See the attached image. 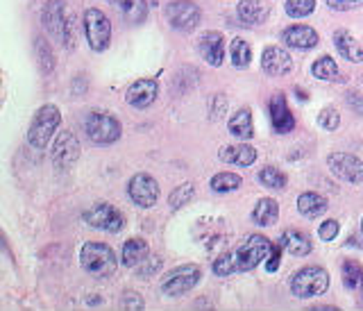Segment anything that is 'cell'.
Masks as SVG:
<instances>
[{"label":"cell","mask_w":363,"mask_h":311,"mask_svg":"<svg viewBox=\"0 0 363 311\" xmlns=\"http://www.w3.org/2000/svg\"><path fill=\"white\" fill-rule=\"evenodd\" d=\"M329 289V275L320 266H306L298 271L291 280V291L295 298H315Z\"/></svg>","instance_id":"cell-6"},{"label":"cell","mask_w":363,"mask_h":311,"mask_svg":"<svg viewBox=\"0 0 363 311\" xmlns=\"http://www.w3.org/2000/svg\"><path fill=\"white\" fill-rule=\"evenodd\" d=\"M157 94H159V84L157 80H136V82L128 89V94H125V100H128V105H132L134 109H147L157 100Z\"/></svg>","instance_id":"cell-14"},{"label":"cell","mask_w":363,"mask_h":311,"mask_svg":"<svg viewBox=\"0 0 363 311\" xmlns=\"http://www.w3.org/2000/svg\"><path fill=\"white\" fill-rule=\"evenodd\" d=\"M166 18L170 23V28H175L179 32H193L200 26L202 11L191 0H173L166 7Z\"/></svg>","instance_id":"cell-9"},{"label":"cell","mask_w":363,"mask_h":311,"mask_svg":"<svg viewBox=\"0 0 363 311\" xmlns=\"http://www.w3.org/2000/svg\"><path fill=\"white\" fill-rule=\"evenodd\" d=\"M315 9V0H286V14L291 18H304Z\"/></svg>","instance_id":"cell-35"},{"label":"cell","mask_w":363,"mask_h":311,"mask_svg":"<svg viewBox=\"0 0 363 311\" xmlns=\"http://www.w3.org/2000/svg\"><path fill=\"white\" fill-rule=\"evenodd\" d=\"M121 7L130 23H141L147 16V0H121Z\"/></svg>","instance_id":"cell-33"},{"label":"cell","mask_w":363,"mask_h":311,"mask_svg":"<svg viewBox=\"0 0 363 311\" xmlns=\"http://www.w3.org/2000/svg\"><path fill=\"white\" fill-rule=\"evenodd\" d=\"M261 66H264V71L268 75L277 77V75L291 73L293 60H291V55L284 48H277V45H268V48L264 50V55H261Z\"/></svg>","instance_id":"cell-16"},{"label":"cell","mask_w":363,"mask_h":311,"mask_svg":"<svg viewBox=\"0 0 363 311\" xmlns=\"http://www.w3.org/2000/svg\"><path fill=\"white\" fill-rule=\"evenodd\" d=\"M277 218H279V204L272 200V198H264V200H259L257 207L252 209V221L257 225H275L277 223Z\"/></svg>","instance_id":"cell-26"},{"label":"cell","mask_w":363,"mask_h":311,"mask_svg":"<svg viewBox=\"0 0 363 311\" xmlns=\"http://www.w3.org/2000/svg\"><path fill=\"white\" fill-rule=\"evenodd\" d=\"M41 21L45 26V32L55 41L64 43L68 50H75L77 45V21L73 11L68 9L66 0H48L41 9Z\"/></svg>","instance_id":"cell-1"},{"label":"cell","mask_w":363,"mask_h":311,"mask_svg":"<svg viewBox=\"0 0 363 311\" xmlns=\"http://www.w3.org/2000/svg\"><path fill=\"white\" fill-rule=\"evenodd\" d=\"M230 60L236 68H245L250 62H252V50H250L247 41L243 39H234L232 48H230Z\"/></svg>","instance_id":"cell-32"},{"label":"cell","mask_w":363,"mask_h":311,"mask_svg":"<svg viewBox=\"0 0 363 311\" xmlns=\"http://www.w3.org/2000/svg\"><path fill=\"white\" fill-rule=\"evenodd\" d=\"M343 284L347 286L350 291H359L363 286V268L361 263L347 259L343 263Z\"/></svg>","instance_id":"cell-29"},{"label":"cell","mask_w":363,"mask_h":311,"mask_svg":"<svg viewBox=\"0 0 363 311\" xmlns=\"http://www.w3.org/2000/svg\"><path fill=\"white\" fill-rule=\"evenodd\" d=\"M318 123H320V128H325L327 132L338 130V125H340V114H338V109H334V107H325V109L320 111V116H318Z\"/></svg>","instance_id":"cell-36"},{"label":"cell","mask_w":363,"mask_h":311,"mask_svg":"<svg viewBox=\"0 0 363 311\" xmlns=\"http://www.w3.org/2000/svg\"><path fill=\"white\" fill-rule=\"evenodd\" d=\"M281 248L293 257H306L311 252V241L306 239L304 232H298V229H286L281 234Z\"/></svg>","instance_id":"cell-22"},{"label":"cell","mask_w":363,"mask_h":311,"mask_svg":"<svg viewBox=\"0 0 363 311\" xmlns=\"http://www.w3.org/2000/svg\"><path fill=\"white\" fill-rule=\"evenodd\" d=\"M281 39L291 48H298V50H309L313 45H318V32L309 26H291L281 32Z\"/></svg>","instance_id":"cell-17"},{"label":"cell","mask_w":363,"mask_h":311,"mask_svg":"<svg viewBox=\"0 0 363 311\" xmlns=\"http://www.w3.org/2000/svg\"><path fill=\"white\" fill-rule=\"evenodd\" d=\"M334 45L338 48V55H343L347 62H363V48L361 43L352 37L347 30H336L334 32Z\"/></svg>","instance_id":"cell-20"},{"label":"cell","mask_w":363,"mask_h":311,"mask_svg":"<svg viewBox=\"0 0 363 311\" xmlns=\"http://www.w3.org/2000/svg\"><path fill=\"white\" fill-rule=\"evenodd\" d=\"M150 255V248H147V244L143 239H130L123 244V250H121V261L125 263L128 268H136L139 263Z\"/></svg>","instance_id":"cell-21"},{"label":"cell","mask_w":363,"mask_h":311,"mask_svg":"<svg viewBox=\"0 0 363 311\" xmlns=\"http://www.w3.org/2000/svg\"><path fill=\"white\" fill-rule=\"evenodd\" d=\"M216 102H218V105L213 107V111H211V119H220L223 114H225V98H223V96H216Z\"/></svg>","instance_id":"cell-42"},{"label":"cell","mask_w":363,"mask_h":311,"mask_svg":"<svg viewBox=\"0 0 363 311\" xmlns=\"http://www.w3.org/2000/svg\"><path fill=\"white\" fill-rule=\"evenodd\" d=\"M213 273L218 275V278H227V275L236 273V268H234V259H232V252H223V255L213 261Z\"/></svg>","instance_id":"cell-37"},{"label":"cell","mask_w":363,"mask_h":311,"mask_svg":"<svg viewBox=\"0 0 363 311\" xmlns=\"http://www.w3.org/2000/svg\"><path fill=\"white\" fill-rule=\"evenodd\" d=\"M327 5L336 11H352L363 7V0H327Z\"/></svg>","instance_id":"cell-39"},{"label":"cell","mask_w":363,"mask_h":311,"mask_svg":"<svg viewBox=\"0 0 363 311\" xmlns=\"http://www.w3.org/2000/svg\"><path fill=\"white\" fill-rule=\"evenodd\" d=\"M272 244L261 234H250L241 246L232 252L234 259V268L236 273H245V271H255L261 261H266L270 255Z\"/></svg>","instance_id":"cell-4"},{"label":"cell","mask_w":363,"mask_h":311,"mask_svg":"<svg viewBox=\"0 0 363 311\" xmlns=\"http://www.w3.org/2000/svg\"><path fill=\"white\" fill-rule=\"evenodd\" d=\"M311 73L318 80H327V82H334V80H338V66H336V62L329 55H323L320 60L313 62Z\"/></svg>","instance_id":"cell-28"},{"label":"cell","mask_w":363,"mask_h":311,"mask_svg":"<svg viewBox=\"0 0 363 311\" xmlns=\"http://www.w3.org/2000/svg\"><path fill=\"white\" fill-rule=\"evenodd\" d=\"M298 212L304 218H318L327 212V198L320 193H313V191H306L298 198Z\"/></svg>","instance_id":"cell-23"},{"label":"cell","mask_w":363,"mask_h":311,"mask_svg":"<svg viewBox=\"0 0 363 311\" xmlns=\"http://www.w3.org/2000/svg\"><path fill=\"white\" fill-rule=\"evenodd\" d=\"M327 164H329V170H332L338 180H345L350 184L363 182V161L354 155L332 153L327 157Z\"/></svg>","instance_id":"cell-12"},{"label":"cell","mask_w":363,"mask_h":311,"mask_svg":"<svg viewBox=\"0 0 363 311\" xmlns=\"http://www.w3.org/2000/svg\"><path fill=\"white\" fill-rule=\"evenodd\" d=\"M361 232H363V221H361Z\"/></svg>","instance_id":"cell-44"},{"label":"cell","mask_w":363,"mask_h":311,"mask_svg":"<svg viewBox=\"0 0 363 311\" xmlns=\"http://www.w3.org/2000/svg\"><path fill=\"white\" fill-rule=\"evenodd\" d=\"M79 263L89 275H94L98 280L111 278L118 268V259L113 255V250L107 244H100V241H89V244L82 246Z\"/></svg>","instance_id":"cell-2"},{"label":"cell","mask_w":363,"mask_h":311,"mask_svg":"<svg viewBox=\"0 0 363 311\" xmlns=\"http://www.w3.org/2000/svg\"><path fill=\"white\" fill-rule=\"evenodd\" d=\"M279 259H281V250L279 248H272L270 255L266 257V271L268 273H275L279 268Z\"/></svg>","instance_id":"cell-41"},{"label":"cell","mask_w":363,"mask_h":311,"mask_svg":"<svg viewBox=\"0 0 363 311\" xmlns=\"http://www.w3.org/2000/svg\"><path fill=\"white\" fill-rule=\"evenodd\" d=\"M236 11H238V18L247 23V26H259V23H264L268 16V7L264 3H259V0H241Z\"/></svg>","instance_id":"cell-24"},{"label":"cell","mask_w":363,"mask_h":311,"mask_svg":"<svg viewBox=\"0 0 363 311\" xmlns=\"http://www.w3.org/2000/svg\"><path fill=\"white\" fill-rule=\"evenodd\" d=\"M62 125V111L57 105L48 102V105H41L34 114V119L30 123V130H28V141L32 148L37 151H43L45 146L50 143V139L57 134Z\"/></svg>","instance_id":"cell-3"},{"label":"cell","mask_w":363,"mask_h":311,"mask_svg":"<svg viewBox=\"0 0 363 311\" xmlns=\"http://www.w3.org/2000/svg\"><path fill=\"white\" fill-rule=\"evenodd\" d=\"M193 193H196V189H193V184H191V182L179 184V187H177L173 193H170L168 204L173 207V209H179V207H184V204L193 198Z\"/></svg>","instance_id":"cell-34"},{"label":"cell","mask_w":363,"mask_h":311,"mask_svg":"<svg viewBox=\"0 0 363 311\" xmlns=\"http://www.w3.org/2000/svg\"><path fill=\"white\" fill-rule=\"evenodd\" d=\"M270 121H272V128H275L277 134H289L295 128V119L286 105V98L281 94H277L270 100Z\"/></svg>","instance_id":"cell-18"},{"label":"cell","mask_w":363,"mask_h":311,"mask_svg":"<svg viewBox=\"0 0 363 311\" xmlns=\"http://www.w3.org/2000/svg\"><path fill=\"white\" fill-rule=\"evenodd\" d=\"M105 3H109V5H121V0H105Z\"/></svg>","instance_id":"cell-43"},{"label":"cell","mask_w":363,"mask_h":311,"mask_svg":"<svg viewBox=\"0 0 363 311\" xmlns=\"http://www.w3.org/2000/svg\"><path fill=\"white\" fill-rule=\"evenodd\" d=\"M84 132L96 146H109L121 139L123 128L116 116L107 111H91L84 119Z\"/></svg>","instance_id":"cell-5"},{"label":"cell","mask_w":363,"mask_h":311,"mask_svg":"<svg viewBox=\"0 0 363 311\" xmlns=\"http://www.w3.org/2000/svg\"><path fill=\"white\" fill-rule=\"evenodd\" d=\"M259 182L272 191H279V189L286 187V175H284V173L275 166H266V168L259 170Z\"/></svg>","instance_id":"cell-30"},{"label":"cell","mask_w":363,"mask_h":311,"mask_svg":"<svg viewBox=\"0 0 363 311\" xmlns=\"http://www.w3.org/2000/svg\"><path fill=\"white\" fill-rule=\"evenodd\" d=\"M200 266L196 263H186V266H179L175 271H170L164 282H162V291L168 298H179L184 295L186 291H191L193 286L200 282Z\"/></svg>","instance_id":"cell-10"},{"label":"cell","mask_w":363,"mask_h":311,"mask_svg":"<svg viewBox=\"0 0 363 311\" xmlns=\"http://www.w3.org/2000/svg\"><path fill=\"white\" fill-rule=\"evenodd\" d=\"M128 195L136 207L150 209L159 200V184L152 175H147V173H136L128 184Z\"/></svg>","instance_id":"cell-11"},{"label":"cell","mask_w":363,"mask_h":311,"mask_svg":"<svg viewBox=\"0 0 363 311\" xmlns=\"http://www.w3.org/2000/svg\"><path fill=\"white\" fill-rule=\"evenodd\" d=\"M77 159H79V141L75 139V134L68 130L60 132L52 146V164L57 168H68Z\"/></svg>","instance_id":"cell-13"},{"label":"cell","mask_w":363,"mask_h":311,"mask_svg":"<svg viewBox=\"0 0 363 311\" xmlns=\"http://www.w3.org/2000/svg\"><path fill=\"white\" fill-rule=\"evenodd\" d=\"M318 234H320V239L323 241H334L336 236H338V221H325L323 225H320V229H318Z\"/></svg>","instance_id":"cell-38"},{"label":"cell","mask_w":363,"mask_h":311,"mask_svg":"<svg viewBox=\"0 0 363 311\" xmlns=\"http://www.w3.org/2000/svg\"><path fill=\"white\" fill-rule=\"evenodd\" d=\"M223 164H232V166H252L255 159H257V151L252 146L247 143H238V146H223L220 153H218Z\"/></svg>","instance_id":"cell-19"},{"label":"cell","mask_w":363,"mask_h":311,"mask_svg":"<svg viewBox=\"0 0 363 311\" xmlns=\"http://www.w3.org/2000/svg\"><path fill=\"white\" fill-rule=\"evenodd\" d=\"M84 34L91 45V50L105 53L111 43V23L107 14L98 7H89L84 11Z\"/></svg>","instance_id":"cell-7"},{"label":"cell","mask_w":363,"mask_h":311,"mask_svg":"<svg viewBox=\"0 0 363 311\" xmlns=\"http://www.w3.org/2000/svg\"><path fill=\"white\" fill-rule=\"evenodd\" d=\"M34 50H37V60H39V66H41V73L50 75L55 71V55L50 50L48 41L43 37H37L34 39Z\"/></svg>","instance_id":"cell-27"},{"label":"cell","mask_w":363,"mask_h":311,"mask_svg":"<svg viewBox=\"0 0 363 311\" xmlns=\"http://www.w3.org/2000/svg\"><path fill=\"white\" fill-rule=\"evenodd\" d=\"M121 307L123 309H143V300L136 293H125L123 295V300H121Z\"/></svg>","instance_id":"cell-40"},{"label":"cell","mask_w":363,"mask_h":311,"mask_svg":"<svg viewBox=\"0 0 363 311\" xmlns=\"http://www.w3.org/2000/svg\"><path fill=\"white\" fill-rule=\"evenodd\" d=\"M230 132L236 139H250L255 134V123H252V111L247 107L238 109L234 116L230 119Z\"/></svg>","instance_id":"cell-25"},{"label":"cell","mask_w":363,"mask_h":311,"mask_svg":"<svg viewBox=\"0 0 363 311\" xmlns=\"http://www.w3.org/2000/svg\"><path fill=\"white\" fill-rule=\"evenodd\" d=\"M200 55L204 57V62L211 66H220L225 62V37L220 32H204L198 41Z\"/></svg>","instance_id":"cell-15"},{"label":"cell","mask_w":363,"mask_h":311,"mask_svg":"<svg viewBox=\"0 0 363 311\" xmlns=\"http://www.w3.org/2000/svg\"><path fill=\"white\" fill-rule=\"evenodd\" d=\"M84 221L86 225L96 227V229H105L109 234H118L125 227V216L118 207L107 204V202H98L91 209L84 212Z\"/></svg>","instance_id":"cell-8"},{"label":"cell","mask_w":363,"mask_h":311,"mask_svg":"<svg viewBox=\"0 0 363 311\" xmlns=\"http://www.w3.org/2000/svg\"><path fill=\"white\" fill-rule=\"evenodd\" d=\"M241 175H236V173H218V175L211 178V189L216 193H227V191H234L241 187Z\"/></svg>","instance_id":"cell-31"}]
</instances>
